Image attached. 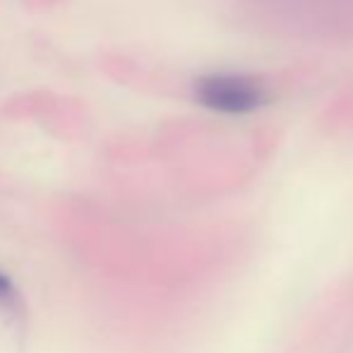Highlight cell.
Masks as SVG:
<instances>
[{"label":"cell","mask_w":353,"mask_h":353,"mask_svg":"<svg viewBox=\"0 0 353 353\" xmlns=\"http://www.w3.org/2000/svg\"><path fill=\"white\" fill-rule=\"evenodd\" d=\"M195 97L210 111L241 116V113L257 111L265 103L267 92L260 82L245 74L214 72L197 79Z\"/></svg>","instance_id":"cell-1"},{"label":"cell","mask_w":353,"mask_h":353,"mask_svg":"<svg viewBox=\"0 0 353 353\" xmlns=\"http://www.w3.org/2000/svg\"><path fill=\"white\" fill-rule=\"evenodd\" d=\"M12 296V283L5 274H0V301H5V298Z\"/></svg>","instance_id":"cell-2"}]
</instances>
